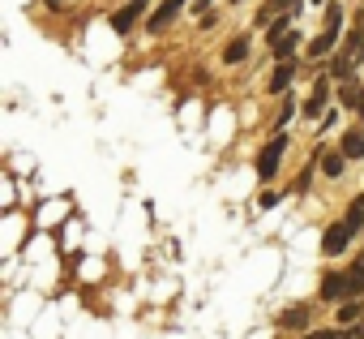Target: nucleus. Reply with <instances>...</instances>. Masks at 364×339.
Masks as SVG:
<instances>
[{"label":"nucleus","instance_id":"39448f33","mask_svg":"<svg viewBox=\"0 0 364 339\" xmlns=\"http://www.w3.org/2000/svg\"><path fill=\"white\" fill-rule=\"evenodd\" d=\"M141 9H146V0H129L124 9H116V14H112V31H116V35H129Z\"/></svg>","mask_w":364,"mask_h":339},{"label":"nucleus","instance_id":"dca6fc26","mask_svg":"<svg viewBox=\"0 0 364 339\" xmlns=\"http://www.w3.org/2000/svg\"><path fill=\"white\" fill-rule=\"evenodd\" d=\"M347 279H351V296H360L364 292V254L351 262V271H347Z\"/></svg>","mask_w":364,"mask_h":339},{"label":"nucleus","instance_id":"f8f14e48","mask_svg":"<svg viewBox=\"0 0 364 339\" xmlns=\"http://www.w3.org/2000/svg\"><path fill=\"white\" fill-rule=\"evenodd\" d=\"M245 56H249V39H245V35H240V39H232V43L223 48V61H228V65H240Z\"/></svg>","mask_w":364,"mask_h":339},{"label":"nucleus","instance_id":"f3484780","mask_svg":"<svg viewBox=\"0 0 364 339\" xmlns=\"http://www.w3.org/2000/svg\"><path fill=\"white\" fill-rule=\"evenodd\" d=\"M347 224H351V228H364V198H355V202L347 207Z\"/></svg>","mask_w":364,"mask_h":339},{"label":"nucleus","instance_id":"6ab92c4d","mask_svg":"<svg viewBox=\"0 0 364 339\" xmlns=\"http://www.w3.org/2000/svg\"><path fill=\"white\" fill-rule=\"evenodd\" d=\"M304 339H347V335H338V330H309Z\"/></svg>","mask_w":364,"mask_h":339},{"label":"nucleus","instance_id":"20e7f679","mask_svg":"<svg viewBox=\"0 0 364 339\" xmlns=\"http://www.w3.org/2000/svg\"><path fill=\"white\" fill-rule=\"evenodd\" d=\"M180 9H185V0H159V9L146 18V26H150V35H163L167 31V22L180 14Z\"/></svg>","mask_w":364,"mask_h":339},{"label":"nucleus","instance_id":"4468645a","mask_svg":"<svg viewBox=\"0 0 364 339\" xmlns=\"http://www.w3.org/2000/svg\"><path fill=\"white\" fill-rule=\"evenodd\" d=\"M343 167H347V155H343V150H330V155L321 159V172H326V177H343Z\"/></svg>","mask_w":364,"mask_h":339},{"label":"nucleus","instance_id":"ddd939ff","mask_svg":"<svg viewBox=\"0 0 364 339\" xmlns=\"http://www.w3.org/2000/svg\"><path fill=\"white\" fill-rule=\"evenodd\" d=\"M343 155H347V159H360V155H364V133H360V129L343 133Z\"/></svg>","mask_w":364,"mask_h":339},{"label":"nucleus","instance_id":"aec40b11","mask_svg":"<svg viewBox=\"0 0 364 339\" xmlns=\"http://www.w3.org/2000/svg\"><path fill=\"white\" fill-rule=\"evenodd\" d=\"M291 116H296V103H283V112H279V125H287Z\"/></svg>","mask_w":364,"mask_h":339},{"label":"nucleus","instance_id":"a211bd4d","mask_svg":"<svg viewBox=\"0 0 364 339\" xmlns=\"http://www.w3.org/2000/svg\"><path fill=\"white\" fill-rule=\"evenodd\" d=\"M355 318H360V309H355V305H343V309H338V322H343V326H347V322H355Z\"/></svg>","mask_w":364,"mask_h":339},{"label":"nucleus","instance_id":"1a4fd4ad","mask_svg":"<svg viewBox=\"0 0 364 339\" xmlns=\"http://www.w3.org/2000/svg\"><path fill=\"white\" fill-rule=\"evenodd\" d=\"M296 48H300V35H296V31H287V35H279V39L270 43V52H274L279 61H291V52H296Z\"/></svg>","mask_w":364,"mask_h":339},{"label":"nucleus","instance_id":"423d86ee","mask_svg":"<svg viewBox=\"0 0 364 339\" xmlns=\"http://www.w3.org/2000/svg\"><path fill=\"white\" fill-rule=\"evenodd\" d=\"M326 103H330V78H317V82H313V90H309L304 112H309V116H321V112H326Z\"/></svg>","mask_w":364,"mask_h":339},{"label":"nucleus","instance_id":"9b49d317","mask_svg":"<svg viewBox=\"0 0 364 339\" xmlns=\"http://www.w3.org/2000/svg\"><path fill=\"white\" fill-rule=\"evenodd\" d=\"M300 9V0H266V9H262V22H270L274 14H296Z\"/></svg>","mask_w":364,"mask_h":339},{"label":"nucleus","instance_id":"6e6552de","mask_svg":"<svg viewBox=\"0 0 364 339\" xmlns=\"http://www.w3.org/2000/svg\"><path fill=\"white\" fill-rule=\"evenodd\" d=\"M291 78H296V65H291V61H279L266 86H270V90H287V86H291Z\"/></svg>","mask_w":364,"mask_h":339},{"label":"nucleus","instance_id":"0eeeda50","mask_svg":"<svg viewBox=\"0 0 364 339\" xmlns=\"http://www.w3.org/2000/svg\"><path fill=\"white\" fill-rule=\"evenodd\" d=\"M321 296L326 301H347L351 296V279L347 275H326L321 279Z\"/></svg>","mask_w":364,"mask_h":339},{"label":"nucleus","instance_id":"f03ea898","mask_svg":"<svg viewBox=\"0 0 364 339\" xmlns=\"http://www.w3.org/2000/svg\"><path fill=\"white\" fill-rule=\"evenodd\" d=\"M283 150H287V137H283V133L262 146V155H257V177H262V181H274L279 163H283Z\"/></svg>","mask_w":364,"mask_h":339},{"label":"nucleus","instance_id":"7ed1b4c3","mask_svg":"<svg viewBox=\"0 0 364 339\" xmlns=\"http://www.w3.org/2000/svg\"><path fill=\"white\" fill-rule=\"evenodd\" d=\"M351 236H355V228H351L347 219H343V224H330L326 236H321V254H326V258H338V254L351 245Z\"/></svg>","mask_w":364,"mask_h":339},{"label":"nucleus","instance_id":"4be33fe9","mask_svg":"<svg viewBox=\"0 0 364 339\" xmlns=\"http://www.w3.org/2000/svg\"><path fill=\"white\" fill-rule=\"evenodd\" d=\"M360 335H364V330H360Z\"/></svg>","mask_w":364,"mask_h":339},{"label":"nucleus","instance_id":"2eb2a0df","mask_svg":"<svg viewBox=\"0 0 364 339\" xmlns=\"http://www.w3.org/2000/svg\"><path fill=\"white\" fill-rule=\"evenodd\" d=\"M283 326H287V330H300V326H309V309H304V305L287 309V313H283Z\"/></svg>","mask_w":364,"mask_h":339},{"label":"nucleus","instance_id":"f257e3e1","mask_svg":"<svg viewBox=\"0 0 364 339\" xmlns=\"http://www.w3.org/2000/svg\"><path fill=\"white\" fill-rule=\"evenodd\" d=\"M338 26H343V14L330 5V9H326V26H321V35L309 43V56H326V52H334V43H338Z\"/></svg>","mask_w":364,"mask_h":339},{"label":"nucleus","instance_id":"412c9836","mask_svg":"<svg viewBox=\"0 0 364 339\" xmlns=\"http://www.w3.org/2000/svg\"><path fill=\"white\" fill-rule=\"evenodd\" d=\"M355 112L364 116V86H360V95H355Z\"/></svg>","mask_w":364,"mask_h":339},{"label":"nucleus","instance_id":"9d476101","mask_svg":"<svg viewBox=\"0 0 364 339\" xmlns=\"http://www.w3.org/2000/svg\"><path fill=\"white\" fill-rule=\"evenodd\" d=\"M347 56L360 65L364 61V14H360V22H355V31H351V39H347Z\"/></svg>","mask_w":364,"mask_h":339}]
</instances>
